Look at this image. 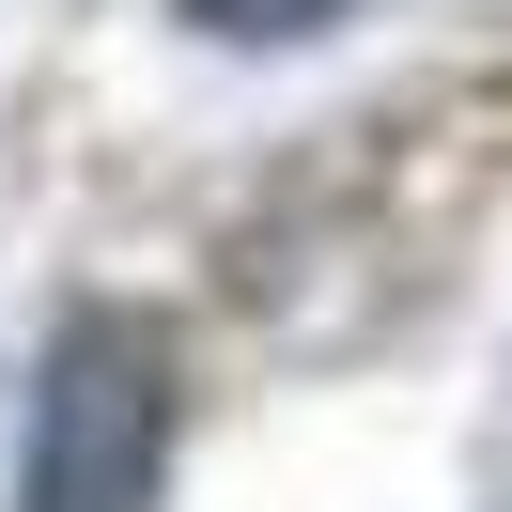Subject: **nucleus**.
<instances>
[{"label": "nucleus", "instance_id": "nucleus-1", "mask_svg": "<svg viewBox=\"0 0 512 512\" xmlns=\"http://www.w3.org/2000/svg\"><path fill=\"white\" fill-rule=\"evenodd\" d=\"M171 481V342L140 311H78L32 388V512H156Z\"/></svg>", "mask_w": 512, "mask_h": 512}, {"label": "nucleus", "instance_id": "nucleus-2", "mask_svg": "<svg viewBox=\"0 0 512 512\" xmlns=\"http://www.w3.org/2000/svg\"><path fill=\"white\" fill-rule=\"evenodd\" d=\"M187 32H218V47H295V32H326V16H357V0H171Z\"/></svg>", "mask_w": 512, "mask_h": 512}]
</instances>
